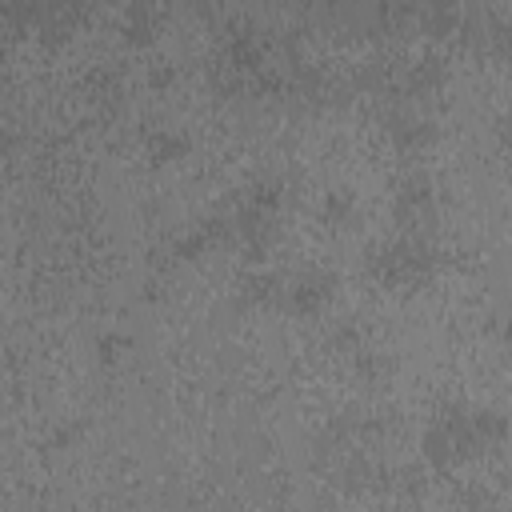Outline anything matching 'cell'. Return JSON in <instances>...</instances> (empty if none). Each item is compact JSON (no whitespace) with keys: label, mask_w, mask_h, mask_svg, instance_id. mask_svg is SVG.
Returning <instances> with one entry per match:
<instances>
[{"label":"cell","mask_w":512,"mask_h":512,"mask_svg":"<svg viewBox=\"0 0 512 512\" xmlns=\"http://www.w3.org/2000/svg\"><path fill=\"white\" fill-rule=\"evenodd\" d=\"M368 272L388 288H420L436 272V248L416 232L392 236L368 248Z\"/></svg>","instance_id":"obj_1"},{"label":"cell","mask_w":512,"mask_h":512,"mask_svg":"<svg viewBox=\"0 0 512 512\" xmlns=\"http://www.w3.org/2000/svg\"><path fill=\"white\" fill-rule=\"evenodd\" d=\"M332 292H336V276L328 268H300V272L284 276L280 308H288L292 316H316L328 308Z\"/></svg>","instance_id":"obj_2"},{"label":"cell","mask_w":512,"mask_h":512,"mask_svg":"<svg viewBox=\"0 0 512 512\" xmlns=\"http://www.w3.org/2000/svg\"><path fill=\"white\" fill-rule=\"evenodd\" d=\"M512 436V416L496 404H464V444L468 456L476 452H496Z\"/></svg>","instance_id":"obj_3"},{"label":"cell","mask_w":512,"mask_h":512,"mask_svg":"<svg viewBox=\"0 0 512 512\" xmlns=\"http://www.w3.org/2000/svg\"><path fill=\"white\" fill-rule=\"evenodd\" d=\"M392 212L404 228H416L424 224L432 212H436V188L424 172H404L392 188Z\"/></svg>","instance_id":"obj_4"},{"label":"cell","mask_w":512,"mask_h":512,"mask_svg":"<svg viewBox=\"0 0 512 512\" xmlns=\"http://www.w3.org/2000/svg\"><path fill=\"white\" fill-rule=\"evenodd\" d=\"M388 140L400 148V152H424L432 140H436V124L424 116V112H416V108H400V112H392L388 116Z\"/></svg>","instance_id":"obj_5"},{"label":"cell","mask_w":512,"mask_h":512,"mask_svg":"<svg viewBox=\"0 0 512 512\" xmlns=\"http://www.w3.org/2000/svg\"><path fill=\"white\" fill-rule=\"evenodd\" d=\"M316 216H320V224H328V228H348V224L356 220V196H352L348 188H328V192L320 196V204H316Z\"/></svg>","instance_id":"obj_6"},{"label":"cell","mask_w":512,"mask_h":512,"mask_svg":"<svg viewBox=\"0 0 512 512\" xmlns=\"http://www.w3.org/2000/svg\"><path fill=\"white\" fill-rule=\"evenodd\" d=\"M144 148H148V156L156 164H172V160H180L188 152V136L176 132V128H168V124H160V128H152L144 136Z\"/></svg>","instance_id":"obj_7"},{"label":"cell","mask_w":512,"mask_h":512,"mask_svg":"<svg viewBox=\"0 0 512 512\" xmlns=\"http://www.w3.org/2000/svg\"><path fill=\"white\" fill-rule=\"evenodd\" d=\"M280 288H284V276H276L268 268H256V272H244L240 276V292L248 300H256V304H268V300L280 304Z\"/></svg>","instance_id":"obj_8"},{"label":"cell","mask_w":512,"mask_h":512,"mask_svg":"<svg viewBox=\"0 0 512 512\" xmlns=\"http://www.w3.org/2000/svg\"><path fill=\"white\" fill-rule=\"evenodd\" d=\"M440 80H444V68L436 60H416L404 72V92L408 96H428L432 88H440Z\"/></svg>","instance_id":"obj_9"},{"label":"cell","mask_w":512,"mask_h":512,"mask_svg":"<svg viewBox=\"0 0 512 512\" xmlns=\"http://www.w3.org/2000/svg\"><path fill=\"white\" fill-rule=\"evenodd\" d=\"M128 348H132V340H128L124 332H104V336H96V360L108 364V368L120 364Z\"/></svg>","instance_id":"obj_10"},{"label":"cell","mask_w":512,"mask_h":512,"mask_svg":"<svg viewBox=\"0 0 512 512\" xmlns=\"http://www.w3.org/2000/svg\"><path fill=\"white\" fill-rule=\"evenodd\" d=\"M128 28H132V40H148V36H152V32H148V28H152V12H148V8H132V12H128Z\"/></svg>","instance_id":"obj_11"},{"label":"cell","mask_w":512,"mask_h":512,"mask_svg":"<svg viewBox=\"0 0 512 512\" xmlns=\"http://www.w3.org/2000/svg\"><path fill=\"white\" fill-rule=\"evenodd\" d=\"M496 144H500V152H504V156H512V108L496 120Z\"/></svg>","instance_id":"obj_12"},{"label":"cell","mask_w":512,"mask_h":512,"mask_svg":"<svg viewBox=\"0 0 512 512\" xmlns=\"http://www.w3.org/2000/svg\"><path fill=\"white\" fill-rule=\"evenodd\" d=\"M492 336L500 340L504 352H512V316H496V320H492Z\"/></svg>","instance_id":"obj_13"},{"label":"cell","mask_w":512,"mask_h":512,"mask_svg":"<svg viewBox=\"0 0 512 512\" xmlns=\"http://www.w3.org/2000/svg\"><path fill=\"white\" fill-rule=\"evenodd\" d=\"M76 436H80V424H60V428L52 432V444H56V448H72Z\"/></svg>","instance_id":"obj_14"},{"label":"cell","mask_w":512,"mask_h":512,"mask_svg":"<svg viewBox=\"0 0 512 512\" xmlns=\"http://www.w3.org/2000/svg\"><path fill=\"white\" fill-rule=\"evenodd\" d=\"M152 84H172V64L168 60H160L156 68H152V76H148Z\"/></svg>","instance_id":"obj_15"}]
</instances>
